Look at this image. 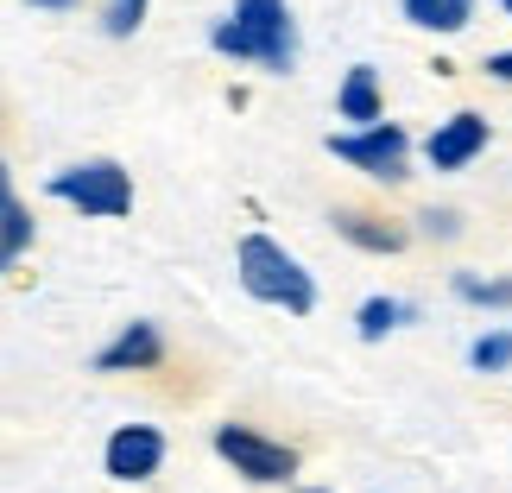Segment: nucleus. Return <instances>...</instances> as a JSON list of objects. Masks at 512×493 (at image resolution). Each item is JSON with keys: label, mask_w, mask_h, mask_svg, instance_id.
<instances>
[{"label": "nucleus", "mask_w": 512, "mask_h": 493, "mask_svg": "<svg viewBox=\"0 0 512 493\" xmlns=\"http://www.w3.org/2000/svg\"><path fill=\"white\" fill-rule=\"evenodd\" d=\"M209 45L222 57H247V64H266L272 76L298 70V26H291L285 0H234L228 19H215Z\"/></svg>", "instance_id": "f257e3e1"}, {"label": "nucleus", "mask_w": 512, "mask_h": 493, "mask_svg": "<svg viewBox=\"0 0 512 493\" xmlns=\"http://www.w3.org/2000/svg\"><path fill=\"white\" fill-rule=\"evenodd\" d=\"M234 266H241L247 298L279 304V310H291V317H310V310H317V279H310L279 241H266V234H247V241L234 247Z\"/></svg>", "instance_id": "f03ea898"}, {"label": "nucleus", "mask_w": 512, "mask_h": 493, "mask_svg": "<svg viewBox=\"0 0 512 493\" xmlns=\"http://www.w3.org/2000/svg\"><path fill=\"white\" fill-rule=\"evenodd\" d=\"M329 152H336L342 165L354 171H367V177H380V184H399V177H411V140H405V127H392V121H367V127H354V133H329Z\"/></svg>", "instance_id": "7ed1b4c3"}, {"label": "nucleus", "mask_w": 512, "mask_h": 493, "mask_svg": "<svg viewBox=\"0 0 512 493\" xmlns=\"http://www.w3.org/2000/svg\"><path fill=\"white\" fill-rule=\"evenodd\" d=\"M51 196L83 215H127L133 209V177L114 165V159H89V165H70L51 177Z\"/></svg>", "instance_id": "20e7f679"}, {"label": "nucleus", "mask_w": 512, "mask_h": 493, "mask_svg": "<svg viewBox=\"0 0 512 493\" xmlns=\"http://www.w3.org/2000/svg\"><path fill=\"white\" fill-rule=\"evenodd\" d=\"M215 456L234 462V475H247L260 487L298 475V449L272 443V437H260V430H247V424H215Z\"/></svg>", "instance_id": "39448f33"}, {"label": "nucleus", "mask_w": 512, "mask_h": 493, "mask_svg": "<svg viewBox=\"0 0 512 493\" xmlns=\"http://www.w3.org/2000/svg\"><path fill=\"white\" fill-rule=\"evenodd\" d=\"M481 152H487V114H475V108H462V114H449V121H437V133L424 140L430 171H462V165H475Z\"/></svg>", "instance_id": "423d86ee"}, {"label": "nucleus", "mask_w": 512, "mask_h": 493, "mask_svg": "<svg viewBox=\"0 0 512 493\" xmlns=\"http://www.w3.org/2000/svg\"><path fill=\"white\" fill-rule=\"evenodd\" d=\"M102 462H108L114 481H152V475H159V462H165V437L152 424H121L108 437V456Z\"/></svg>", "instance_id": "0eeeda50"}, {"label": "nucleus", "mask_w": 512, "mask_h": 493, "mask_svg": "<svg viewBox=\"0 0 512 493\" xmlns=\"http://www.w3.org/2000/svg\"><path fill=\"white\" fill-rule=\"evenodd\" d=\"M159 354H165L159 329H152V323H127L102 354H95V373H146V367H159Z\"/></svg>", "instance_id": "6e6552de"}, {"label": "nucleus", "mask_w": 512, "mask_h": 493, "mask_svg": "<svg viewBox=\"0 0 512 493\" xmlns=\"http://www.w3.org/2000/svg\"><path fill=\"white\" fill-rule=\"evenodd\" d=\"M336 234L354 241V247H367V253H399L411 241L392 215H367V209H336Z\"/></svg>", "instance_id": "1a4fd4ad"}, {"label": "nucleus", "mask_w": 512, "mask_h": 493, "mask_svg": "<svg viewBox=\"0 0 512 493\" xmlns=\"http://www.w3.org/2000/svg\"><path fill=\"white\" fill-rule=\"evenodd\" d=\"M32 247V209L13 196V177L0 165V272H13V260Z\"/></svg>", "instance_id": "9d476101"}, {"label": "nucleus", "mask_w": 512, "mask_h": 493, "mask_svg": "<svg viewBox=\"0 0 512 493\" xmlns=\"http://www.w3.org/2000/svg\"><path fill=\"white\" fill-rule=\"evenodd\" d=\"M336 114L354 127H367V121H386V102H380V76H373V64H354L348 70V83L336 95Z\"/></svg>", "instance_id": "9b49d317"}, {"label": "nucleus", "mask_w": 512, "mask_h": 493, "mask_svg": "<svg viewBox=\"0 0 512 493\" xmlns=\"http://www.w3.org/2000/svg\"><path fill=\"white\" fill-rule=\"evenodd\" d=\"M405 19L424 32H462L475 19V0H405Z\"/></svg>", "instance_id": "f8f14e48"}, {"label": "nucleus", "mask_w": 512, "mask_h": 493, "mask_svg": "<svg viewBox=\"0 0 512 493\" xmlns=\"http://www.w3.org/2000/svg\"><path fill=\"white\" fill-rule=\"evenodd\" d=\"M354 323H361V342H386L399 323H411V304H399V298H367Z\"/></svg>", "instance_id": "ddd939ff"}, {"label": "nucleus", "mask_w": 512, "mask_h": 493, "mask_svg": "<svg viewBox=\"0 0 512 493\" xmlns=\"http://www.w3.org/2000/svg\"><path fill=\"white\" fill-rule=\"evenodd\" d=\"M456 298L481 310H512V279H481V272H456Z\"/></svg>", "instance_id": "4468645a"}, {"label": "nucleus", "mask_w": 512, "mask_h": 493, "mask_svg": "<svg viewBox=\"0 0 512 493\" xmlns=\"http://www.w3.org/2000/svg\"><path fill=\"white\" fill-rule=\"evenodd\" d=\"M468 361H475L481 373H506V367H512V329H494V335H481V342L468 348Z\"/></svg>", "instance_id": "2eb2a0df"}, {"label": "nucleus", "mask_w": 512, "mask_h": 493, "mask_svg": "<svg viewBox=\"0 0 512 493\" xmlns=\"http://www.w3.org/2000/svg\"><path fill=\"white\" fill-rule=\"evenodd\" d=\"M146 19V0H108V38H133Z\"/></svg>", "instance_id": "dca6fc26"}, {"label": "nucleus", "mask_w": 512, "mask_h": 493, "mask_svg": "<svg viewBox=\"0 0 512 493\" xmlns=\"http://www.w3.org/2000/svg\"><path fill=\"white\" fill-rule=\"evenodd\" d=\"M418 228L430 234V241H456V215H449V209H424Z\"/></svg>", "instance_id": "f3484780"}, {"label": "nucleus", "mask_w": 512, "mask_h": 493, "mask_svg": "<svg viewBox=\"0 0 512 493\" xmlns=\"http://www.w3.org/2000/svg\"><path fill=\"white\" fill-rule=\"evenodd\" d=\"M487 76H500V83H512V51H494V57H487Z\"/></svg>", "instance_id": "a211bd4d"}, {"label": "nucleus", "mask_w": 512, "mask_h": 493, "mask_svg": "<svg viewBox=\"0 0 512 493\" xmlns=\"http://www.w3.org/2000/svg\"><path fill=\"white\" fill-rule=\"evenodd\" d=\"M32 7H76V0H32Z\"/></svg>", "instance_id": "6ab92c4d"}, {"label": "nucleus", "mask_w": 512, "mask_h": 493, "mask_svg": "<svg viewBox=\"0 0 512 493\" xmlns=\"http://www.w3.org/2000/svg\"><path fill=\"white\" fill-rule=\"evenodd\" d=\"M298 493H329V487H298Z\"/></svg>", "instance_id": "aec40b11"}, {"label": "nucleus", "mask_w": 512, "mask_h": 493, "mask_svg": "<svg viewBox=\"0 0 512 493\" xmlns=\"http://www.w3.org/2000/svg\"><path fill=\"white\" fill-rule=\"evenodd\" d=\"M500 7H506V13H512V0H500Z\"/></svg>", "instance_id": "412c9836"}]
</instances>
